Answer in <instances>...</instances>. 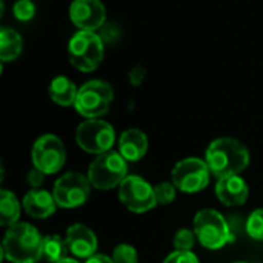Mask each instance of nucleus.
Wrapping results in <instances>:
<instances>
[{"label": "nucleus", "instance_id": "7ed1b4c3", "mask_svg": "<svg viewBox=\"0 0 263 263\" xmlns=\"http://www.w3.org/2000/svg\"><path fill=\"white\" fill-rule=\"evenodd\" d=\"M105 45L94 31H79L68 43V59L82 72H92L103 60Z\"/></svg>", "mask_w": 263, "mask_h": 263}, {"label": "nucleus", "instance_id": "20e7f679", "mask_svg": "<svg viewBox=\"0 0 263 263\" xmlns=\"http://www.w3.org/2000/svg\"><path fill=\"white\" fill-rule=\"evenodd\" d=\"M197 240L208 250H220L236 240L227 219L216 210H202L194 217Z\"/></svg>", "mask_w": 263, "mask_h": 263}, {"label": "nucleus", "instance_id": "a211bd4d", "mask_svg": "<svg viewBox=\"0 0 263 263\" xmlns=\"http://www.w3.org/2000/svg\"><path fill=\"white\" fill-rule=\"evenodd\" d=\"M23 51V40L12 28L0 29V60L3 63L15 60Z\"/></svg>", "mask_w": 263, "mask_h": 263}, {"label": "nucleus", "instance_id": "f03ea898", "mask_svg": "<svg viewBox=\"0 0 263 263\" xmlns=\"http://www.w3.org/2000/svg\"><path fill=\"white\" fill-rule=\"evenodd\" d=\"M43 256V237L29 223H15L3 237V257L11 263H37Z\"/></svg>", "mask_w": 263, "mask_h": 263}, {"label": "nucleus", "instance_id": "4468645a", "mask_svg": "<svg viewBox=\"0 0 263 263\" xmlns=\"http://www.w3.org/2000/svg\"><path fill=\"white\" fill-rule=\"evenodd\" d=\"M219 200L227 206H240L248 199V185L239 174L220 177L216 185Z\"/></svg>", "mask_w": 263, "mask_h": 263}, {"label": "nucleus", "instance_id": "6ab92c4d", "mask_svg": "<svg viewBox=\"0 0 263 263\" xmlns=\"http://www.w3.org/2000/svg\"><path fill=\"white\" fill-rule=\"evenodd\" d=\"M20 217V203L17 200V197L8 191V190H2L0 194V223L2 227H12L17 223Z\"/></svg>", "mask_w": 263, "mask_h": 263}, {"label": "nucleus", "instance_id": "1a4fd4ad", "mask_svg": "<svg viewBox=\"0 0 263 263\" xmlns=\"http://www.w3.org/2000/svg\"><path fill=\"white\" fill-rule=\"evenodd\" d=\"M210 168L205 160L188 157L173 168V183L183 193H199L210 183Z\"/></svg>", "mask_w": 263, "mask_h": 263}, {"label": "nucleus", "instance_id": "b1692460", "mask_svg": "<svg viewBox=\"0 0 263 263\" xmlns=\"http://www.w3.org/2000/svg\"><path fill=\"white\" fill-rule=\"evenodd\" d=\"M12 12L17 20L29 22L35 14V5L31 0H17L12 6Z\"/></svg>", "mask_w": 263, "mask_h": 263}, {"label": "nucleus", "instance_id": "f3484780", "mask_svg": "<svg viewBox=\"0 0 263 263\" xmlns=\"http://www.w3.org/2000/svg\"><path fill=\"white\" fill-rule=\"evenodd\" d=\"M77 86L65 76H57L49 83V97L60 106H71L77 100Z\"/></svg>", "mask_w": 263, "mask_h": 263}, {"label": "nucleus", "instance_id": "0eeeda50", "mask_svg": "<svg viewBox=\"0 0 263 263\" xmlns=\"http://www.w3.org/2000/svg\"><path fill=\"white\" fill-rule=\"evenodd\" d=\"M116 140L114 128L100 119H86L76 129L77 145L89 154H103L111 151Z\"/></svg>", "mask_w": 263, "mask_h": 263}, {"label": "nucleus", "instance_id": "cd10ccee", "mask_svg": "<svg viewBox=\"0 0 263 263\" xmlns=\"http://www.w3.org/2000/svg\"><path fill=\"white\" fill-rule=\"evenodd\" d=\"M43 173L42 171H39L37 168H34L31 173H29V177H28V182L32 185V188L35 190V188H39L42 183H43Z\"/></svg>", "mask_w": 263, "mask_h": 263}, {"label": "nucleus", "instance_id": "7c9ffc66", "mask_svg": "<svg viewBox=\"0 0 263 263\" xmlns=\"http://www.w3.org/2000/svg\"><path fill=\"white\" fill-rule=\"evenodd\" d=\"M233 263H247V262H233Z\"/></svg>", "mask_w": 263, "mask_h": 263}, {"label": "nucleus", "instance_id": "a878e982", "mask_svg": "<svg viewBox=\"0 0 263 263\" xmlns=\"http://www.w3.org/2000/svg\"><path fill=\"white\" fill-rule=\"evenodd\" d=\"M163 263H199V259L191 251H174L163 260Z\"/></svg>", "mask_w": 263, "mask_h": 263}, {"label": "nucleus", "instance_id": "f257e3e1", "mask_svg": "<svg viewBox=\"0 0 263 263\" xmlns=\"http://www.w3.org/2000/svg\"><path fill=\"white\" fill-rule=\"evenodd\" d=\"M205 162L211 174L219 179L234 176L247 170L250 165V151L236 139L220 137L208 146Z\"/></svg>", "mask_w": 263, "mask_h": 263}, {"label": "nucleus", "instance_id": "bb28decb", "mask_svg": "<svg viewBox=\"0 0 263 263\" xmlns=\"http://www.w3.org/2000/svg\"><path fill=\"white\" fill-rule=\"evenodd\" d=\"M145 76H146L145 68H143L142 65H137V66H134V68L131 69V72H129V80H131V83H133L134 86H139V85L143 82Z\"/></svg>", "mask_w": 263, "mask_h": 263}, {"label": "nucleus", "instance_id": "412c9836", "mask_svg": "<svg viewBox=\"0 0 263 263\" xmlns=\"http://www.w3.org/2000/svg\"><path fill=\"white\" fill-rule=\"evenodd\" d=\"M247 233L254 240H263V208L250 214L247 220Z\"/></svg>", "mask_w": 263, "mask_h": 263}, {"label": "nucleus", "instance_id": "9d476101", "mask_svg": "<svg viewBox=\"0 0 263 263\" xmlns=\"http://www.w3.org/2000/svg\"><path fill=\"white\" fill-rule=\"evenodd\" d=\"M91 182L80 173H66L52 188V196L57 202V206L62 208H77L83 205L91 193Z\"/></svg>", "mask_w": 263, "mask_h": 263}, {"label": "nucleus", "instance_id": "c85d7f7f", "mask_svg": "<svg viewBox=\"0 0 263 263\" xmlns=\"http://www.w3.org/2000/svg\"><path fill=\"white\" fill-rule=\"evenodd\" d=\"M86 263H116L111 257L103 256V254H94L92 257L86 259Z\"/></svg>", "mask_w": 263, "mask_h": 263}, {"label": "nucleus", "instance_id": "4be33fe9", "mask_svg": "<svg viewBox=\"0 0 263 263\" xmlns=\"http://www.w3.org/2000/svg\"><path fill=\"white\" fill-rule=\"evenodd\" d=\"M112 260L116 263H137V251L128 243L117 245L112 251Z\"/></svg>", "mask_w": 263, "mask_h": 263}, {"label": "nucleus", "instance_id": "5701e85b", "mask_svg": "<svg viewBox=\"0 0 263 263\" xmlns=\"http://www.w3.org/2000/svg\"><path fill=\"white\" fill-rule=\"evenodd\" d=\"M196 243V233L190 230H180L174 236L176 251H191Z\"/></svg>", "mask_w": 263, "mask_h": 263}, {"label": "nucleus", "instance_id": "dca6fc26", "mask_svg": "<svg viewBox=\"0 0 263 263\" xmlns=\"http://www.w3.org/2000/svg\"><path fill=\"white\" fill-rule=\"evenodd\" d=\"M148 151V137L137 128L126 129L119 139V153L128 162L140 160Z\"/></svg>", "mask_w": 263, "mask_h": 263}, {"label": "nucleus", "instance_id": "39448f33", "mask_svg": "<svg viewBox=\"0 0 263 263\" xmlns=\"http://www.w3.org/2000/svg\"><path fill=\"white\" fill-rule=\"evenodd\" d=\"M128 165L126 160L120 153L108 151L99 154L88 170V179L96 190L108 191L120 183L128 177Z\"/></svg>", "mask_w": 263, "mask_h": 263}, {"label": "nucleus", "instance_id": "2eb2a0df", "mask_svg": "<svg viewBox=\"0 0 263 263\" xmlns=\"http://www.w3.org/2000/svg\"><path fill=\"white\" fill-rule=\"evenodd\" d=\"M23 208L28 216L34 219H46L55 213L57 202L52 194L45 190L35 188L25 194L23 197Z\"/></svg>", "mask_w": 263, "mask_h": 263}, {"label": "nucleus", "instance_id": "393cba45", "mask_svg": "<svg viewBox=\"0 0 263 263\" xmlns=\"http://www.w3.org/2000/svg\"><path fill=\"white\" fill-rule=\"evenodd\" d=\"M154 193H156L157 205H170L176 199V185L163 182V183L154 186Z\"/></svg>", "mask_w": 263, "mask_h": 263}, {"label": "nucleus", "instance_id": "6e6552de", "mask_svg": "<svg viewBox=\"0 0 263 263\" xmlns=\"http://www.w3.org/2000/svg\"><path fill=\"white\" fill-rule=\"evenodd\" d=\"M32 165L39 171L46 174L59 173L66 162V149L63 142L54 134H45L39 137L32 146Z\"/></svg>", "mask_w": 263, "mask_h": 263}, {"label": "nucleus", "instance_id": "9b49d317", "mask_svg": "<svg viewBox=\"0 0 263 263\" xmlns=\"http://www.w3.org/2000/svg\"><path fill=\"white\" fill-rule=\"evenodd\" d=\"M120 202L133 213L142 214L157 205L154 186L139 176H128L119 186Z\"/></svg>", "mask_w": 263, "mask_h": 263}, {"label": "nucleus", "instance_id": "ddd939ff", "mask_svg": "<svg viewBox=\"0 0 263 263\" xmlns=\"http://www.w3.org/2000/svg\"><path fill=\"white\" fill-rule=\"evenodd\" d=\"M66 245L69 253L76 257L89 259L97 251V237L96 234L82 223H74L66 231Z\"/></svg>", "mask_w": 263, "mask_h": 263}, {"label": "nucleus", "instance_id": "f8f14e48", "mask_svg": "<svg viewBox=\"0 0 263 263\" xmlns=\"http://www.w3.org/2000/svg\"><path fill=\"white\" fill-rule=\"evenodd\" d=\"M69 18L79 31H94L102 28L106 20V9L100 0H72Z\"/></svg>", "mask_w": 263, "mask_h": 263}, {"label": "nucleus", "instance_id": "aec40b11", "mask_svg": "<svg viewBox=\"0 0 263 263\" xmlns=\"http://www.w3.org/2000/svg\"><path fill=\"white\" fill-rule=\"evenodd\" d=\"M68 245H66V239H62L57 234H51L43 237V257L46 260L52 263L60 262L62 259L66 257L68 253Z\"/></svg>", "mask_w": 263, "mask_h": 263}, {"label": "nucleus", "instance_id": "423d86ee", "mask_svg": "<svg viewBox=\"0 0 263 263\" xmlns=\"http://www.w3.org/2000/svg\"><path fill=\"white\" fill-rule=\"evenodd\" d=\"M114 99V91L103 80H89L79 88L74 108L85 119H99L106 114Z\"/></svg>", "mask_w": 263, "mask_h": 263}, {"label": "nucleus", "instance_id": "c756f323", "mask_svg": "<svg viewBox=\"0 0 263 263\" xmlns=\"http://www.w3.org/2000/svg\"><path fill=\"white\" fill-rule=\"evenodd\" d=\"M57 263H79L77 260H74V259H69V257H65V259H62L60 262Z\"/></svg>", "mask_w": 263, "mask_h": 263}]
</instances>
